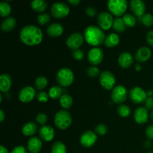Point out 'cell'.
<instances>
[{
	"mask_svg": "<svg viewBox=\"0 0 153 153\" xmlns=\"http://www.w3.org/2000/svg\"><path fill=\"white\" fill-rule=\"evenodd\" d=\"M19 37L22 42L28 46L40 44L43 40V32L38 27L27 25L21 29Z\"/></svg>",
	"mask_w": 153,
	"mask_h": 153,
	"instance_id": "cell-1",
	"label": "cell"
},
{
	"mask_svg": "<svg viewBox=\"0 0 153 153\" xmlns=\"http://www.w3.org/2000/svg\"><path fill=\"white\" fill-rule=\"evenodd\" d=\"M84 37L91 46H100L104 43L106 36L102 28L96 25H90L85 28Z\"/></svg>",
	"mask_w": 153,
	"mask_h": 153,
	"instance_id": "cell-2",
	"label": "cell"
},
{
	"mask_svg": "<svg viewBox=\"0 0 153 153\" xmlns=\"http://www.w3.org/2000/svg\"><path fill=\"white\" fill-rule=\"evenodd\" d=\"M55 124L58 128L64 130L68 128L72 123V117L67 110H61L55 115Z\"/></svg>",
	"mask_w": 153,
	"mask_h": 153,
	"instance_id": "cell-3",
	"label": "cell"
},
{
	"mask_svg": "<svg viewBox=\"0 0 153 153\" xmlns=\"http://www.w3.org/2000/svg\"><path fill=\"white\" fill-rule=\"evenodd\" d=\"M56 79L61 86L68 87L70 86L74 81V74L70 69L64 67L57 72Z\"/></svg>",
	"mask_w": 153,
	"mask_h": 153,
	"instance_id": "cell-4",
	"label": "cell"
},
{
	"mask_svg": "<svg viewBox=\"0 0 153 153\" xmlns=\"http://www.w3.org/2000/svg\"><path fill=\"white\" fill-rule=\"evenodd\" d=\"M128 3L126 0H110L108 1L109 10L117 16L124 14L127 9Z\"/></svg>",
	"mask_w": 153,
	"mask_h": 153,
	"instance_id": "cell-5",
	"label": "cell"
},
{
	"mask_svg": "<svg viewBox=\"0 0 153 153\" xmlns=\"http://www.w3.org/2000/svg\"><path fill=\"white\" fill-rule=\"evenodd\" d=\"M70 13V7L64 2H55L51 7V13L54 17L57 19H61Z\"/></svg>",
	"mask_w": 153,
	"mask_h": 153,
	"instance_id": "cell-6",
	"label": "cell"
},
{
	"mask_svg": "<svg viewBox=\"0 0 153 153\" xmlns=\"http://www.w3.org/2000/svg\"><path fill=\"white\" fill-rule=\"evenodd\" d=\"M129 98L135 104H140L147 99V93L143 88L134 87L130 90Z\"/></svg>",
	"mask_w": 153,
	"mask_h": 153,
	"instance_id": "cell-7",
	"label": "cell"
},
{
	"mask_svg": "<svg viewBox=\"0 0 153 153\" xmlns=\"http://www.w3.org/2000/svg\"><path fill=\"white\" fill-rule=\"evenodd\" d=\"M128 93L126 88L123 85H117L111 91V100L115 103H122L126 100Z\"/></svg>",
	"mask_w": 153,
	"mask_h": 153,
	"instance_id": "cell-8",
	"label": "cell"
},
{
	"mask_svg": "<svg viewBox=\"0 0 153 153\" xmlns=\"http://www.w3.org/2000/svg\"><path fill=\"white\" fill-rule=\"evenodd\" d=\"M100 82L102 87L106 90H111L115 84V77L110 71H103L100 73Z\"/></svg>",
	"mask_w": 153,
	"mask_h": 153,
	"instance_id": "cell-9",
	"label": "cell"
},
{
	"mask_svg": "<svg viewBox=\"0 0 153 153\" xmlns=\"http://www.w3.org/2000/svg\"><path fill=\"white\" fill-rule=\"evenodd\" d=\"M98 23L103 30H108L113 26L114 19L112 15L107 11H102L98 15Z\"/></svg>",
	"mask_w": 153,
	"mask_h": 153,
	"instance_id": "cell-10",
	"label": "cell"
},
{
	"mask_svg": "<svg viewBox=\"0 0 153 153\" xmlns=\"http://www.w3.org/2000/svg\"><path fill=\"white\" fill-rule=\"evenodd\" d=\"M83 40L84 37L81 33L75 32L69 36L66 43L70 49L75 51L76 49H79V48L82 46Z\"/></svg>",
	"mask_w": 153,
	"mask_h": 153,
	"instance_id": "cell-11",
	"label": "cell"
},
{
	"mask_svg": "<svg viewBox=\"0 0 153 153\" xmlns=\"http://www.w3.org/2000/svg\"><path fill=\"white\" fill-rule=\"evenodd\" d=\"M103 51L100 48H92L88 52V61L93 65H98L103 60Z\"/></svg>",
	"mask_w": 153,
	"mask_h": 153,
	"instance_id": "cell-12",
	"label": "cell"
},
{
	"mask_svg": "<svg viewBox=\"0 0 153 153\" xmlns=\"http://www.w3.org/2000/svg\"><path fill=\"white\" fill-rule=\"evenodd\" d=\"M97 140V136L94 131H87L82 134L80 137V143L83 146L90 148L94 146Z\"/></svg>",
	"mask_w": 153,
	"mask_h": 153,
	"instance_id": "cell-13",
	"label": "cell"
},
{
	"mask_svg": "<svg viewBox=\"0 0 153 153\" xmlns=\"http://www.w3.org/2000/svg\"><path fill=\"white\" fill-rule=\"evenodd\" d=\"M35 97V90L32 87L27 86L22 88L19 94V99L22 102H30Z\"/></svg>",
	"mask_w": 153,
	"mask_h": 153,
	"instance_id": "cell-14",
	"label": "cell"
},
{
	"mask_svg": "<svg viewBox=\"0 0 153 153\" xmlns=\"http://www.w3.org/2000/svg\"><path fill=\"white\" fill-rule=\"evenodd\" d=\"M129 5L131 11L136 16L140 18L143 15L145 14L146 5H145V3L141 0H131L129 2Z\"/></svg>",
	"mask_w": 153,
	"mask_h": 153,
	"instance_id": "cell-15",
	"label": "cell"
},
{
	"mask_svg": "<svg viewBox=\"0 0 153 153\" xmlns=\"http://www.w3.org/2000/svg\"><path fill=\"white\" fill-rule=\"evenodd\" d=\"M148 117H149V114L146 108L139 107L134 111V118L137 123H146L148 120Z\"/></svg>",
	"mask_w": 153,
	"mask_h": 153,
	"instance_id": "cell-16",
	"label": "cell"
},
{
	"mask_svg": "<svg viewBox=\"0 0 153 153\" xmlns=\"http://www.w3.org/2000/svg\"><path fill=\"white\" fill-rule=\"evenodd\" d=\"M39 135L44 141H51L55 136V131L49 126H43L39 130Z\"/></svg>",
	"mask_w": 153,
	"mask_h": 153,
	"instance_id": "cell-17",
	"label": "cell"
},
{
	"mask_svg": "<svg viewBox=\"0 0 153 153\" xmlns=\"http://www.w3.org/2000/svg\"><path fill=\"white\" fill-rule=\"evenodd\" d=\"M27 149L30 153H39L42 149V142L38 137H33L28 140Z\"/></svg>",
	"mask_w": 153,
	"mask_h": 153,
	"instance_id": "cell-18",
	"label": "cell"
},
{
	"mask_svg": "<svg viewBox=\"0 0 153 153\" xmlns=\"http://www.w3.org/2000/svg\"><path fill=\"white\" fill-rule=\"evenodd\" d=\"M151 57V50L149 48L146 46H143L140 49H137L135 53V59L138 62L143 63L150 58Z\"/></svg>",
	"mask_w": 153,
	"mask_h": 153,
	"instance_id": "cell-19",
	"label": "cell"
},
{
	"mask_svg": "<svg viewBox=\"0 0 153 153\" xmlns=\"http://www.w3.org/2000/svg\"><path fill=\"white\" fill-rule=\"evenodd\" d=\"M64 28L62 25L58 22L52 23L47 27L46 32L51 37H58L63 34Z\"/></svg>",
	"mask_w": 153,
	"mask_h": 153,
	"instance_id": "cell-20",
	"label": "cell"
},
{
	"mask_svg": "<svg viewBox=\"0 0 153 153\" xmlns=\"http://www.w3.org/2000/svg\"><path fill=\"white\" fill-rule=\"evenodd\" d=\"M133 63V58L131 53L128 52H123L118 58V64L123 68H128Z\"/></svg>",
	"mask_w": 153,
	"mask_h": 153,
	"instance_id": "cell-21",
	"label": "cell"
},
{
	"mask_svg": "<svg viewBox=\"0 0 153 153\" xmlns=\"http://www.w3.org/2000/svg\"><path fill=\"white\" fill-rule=\"evenodd\" d=\"M11 85V78L8 74L4 73L0 76V90L1 92H7L10 90Z\"/></svg>",
	"mask_w": 153,
	"mask_h": 153,
	"instance_id": "cell-22",
	"label": "cell"
},
{
	"mask_svg": "<svg viewBox=\"0 0 153 153\" xmlns=\"http://www.w3.org/2000/svg\"><path fill=\"white\" fill-rule=\"evenodd\" d=\"M16 19L13 17L10 16V17H7L4 19L2 22H1V30L4 32H9V31H12L13 28L16 26Z\"/></svg>",
	"mask_w": 153,
	"mask_h": 153,
	"instance_id": "cell-23",
	"label": "cell"
},
{
	"mask_svg": "<svg viewBox=\"0 0 153 153\" xmlns=\"http://www.w3.org/2000/svg\"><path fill=\"white\" fill-rule=\"evenodd\" d=\"M104 43L105 44V46H108V47H115L120 43L119 36H118V34H115V33H111L108 35L106 36Z\"/></svg>",
	"mask_w": 153,
	"mask_h": 153,
	"instance_id": "cell-24",
	"label": "cell"
},
{
	"mask_svg": "<svg viewBox=\"0 0 153 153\" xmlns=\"http://www.w3.org/2000/svg\"><path fill=\"white\" fill-rule=\"evenodd\" d=\"M37 129V126L36 123L33 122L27 123L23 126L22 128V133L25 136L34 135Z\"/></svg>",
	"mask_w": 153,
	"mask_h": 153,
	"instance_id": "cell-25",
	"label": "cell"
},
{
	"mask_svg": "<svg viewBox=\"0 0 153 153\" xmlns=\"http://www.w3.org/2000/svg\"><path fill=\"white\" fill-rule=\"evenodd\" d=\"M31 7L33 10L38 13H42L45 11L47 8V2L44 0H34L31 3Z\"/></svg>",
	"mask_w": 153,
	"mask_h": 153,
	"instance_id": "cell-26",
	"label": "cell"
},
{
	"mask_svg": "<svg viewBox=\"0 0 153 153\" xmlns=\"http://www.w3.org/2000/svg\"><path fill=\"white\" fill-rule=\"evenodd\" d=\"M60 105L61 107L64 108L65 110L70 109L73 105V98L69 94H63L60 98Z\"/></svg>",
	"mask_w": 153,
	"mask_h": 153,
	"instance_id": "cell-27",
	"label": "cell"
},
{
	"mask_svg": "<svg viewBox=\"0 0 153 153\" xmlns=\"http://www.w3.org/2000/svg\"><path fill=\"white\" fill-rule=\"evenodd\" d=\"M112 27L117 32H123L126 30V25L123 18H116L114 21L113 26Z\"/></svg>",
	"mask_w": 153,
	"mask_h": 153,
	"instance_id": "cell-28",
	"label": "cell"
},
{
	"mask_svg": "<svg viewBox=\"0 0 153 153\" xmlns=\"http://www.w3.org/2000/svg\"><path fill=\"white\" fill-rule=\"evenodd\" d=\"M63 89L59 86H53L49 89V96L52 99L57 100L58 98H61L62 96Z\"/></svg>",
	"mask_w": 153,
	"mask_h": 153,
	"instance_id": "cell-29",
	"label": "cell"
},
{
	"mask_svg": "<svg viewBox=\"0 0 153 153\" xmlns=\"http://www.w3.org/2000/svg\"><path fill=\"white\" fill-rule=\"evenodd\" d=\"M51 151L52 153H67L66 146L60 141H56L52 144Z\"/></svg>",
	"mask_w": 153,
	"mask_h": 153,
	"instance_id": "cell-30",
	"label": "cell"
},
{
	"mask_svg": "<svg viewBox=\"0 0 153 153\" xmlns=\"http://www.w3.org/2000/svg\"><path fill=\"white\" fill-rule=\"evenodd\" d=\"M11 12V7L6 1H1L0 3V15L3 17L8 16Z\"/></svg>",
	"mask_w": 153,
	"mask_h": 153,
	"instance_id": "cell-31",
	"label": "cell"
},
{
	"mask_svg": "<svg viewBox=\"0 0 153 153\" xmlns=\"http://www.w3.org/2000/svg\"><path fill=\"white\" fill-rule=\"evenodd\" d=\"M48 84V80L45 76H39L38 78H37L35 80V82H34V86L37 88V90H41L44 89L46 87Z\"/></svg>",
	"mask_w": 153,
	"mask_h": 153,
	"instance_id": "cell-32",
	"label": "cell"
},
{
	"mask_svg": "<svg viewBox=\"0 0 153 153\" xmlns=\"http://www.w3.org/2000/svg\"><path fill=\"white\" fill-rule=\"evenodd\" d=\"M124 22H125L126 25L128 27H133L135 25L137 19L134 15L131 14V13H126L123 17Z\"/></svg>",
	"mask_w": 153,
	"mask_h": 153,
	"instance_id": "cell-33",
	"label": "cell"
},
{
	"mask_svg": "<svg viewBox=\"0 0 153 153\" xmlns=\"http://www.w3.org/2000/svg\"><path fill=\"white\" fill-rule=\"evenodd\" d=\"M140 20L145 26L150 27L153 25V15L151 13H145L140 18Z\"/></svg>",
	"mask_w": 153,
	"mask_h": 153,
	"instance_id": "cell-34",
	"label": "cell"
},
{
	"mask_svg": "<svg viewBox=\"0 0 153 153\" xmlns=\"http://www.w3.org/2000/svg\"><path fill=\"white\" fill-rule=\"evenodd\" d=\"M117 112L120 116L123 117H126L130 114L131 110L128 106L126 105H122L117 108Z\"/></svg>",
	"mask_w": 153,
	"mask_h": 153,
	"instance_id": "cell-35",
	"label": "cell"
},
{
	"mask_svg": "<svg viewBox=\"0 0 153 153\" xmlns=\"http://www.w3.org/2000/svg\"><path fill=\"white\" fill-rule=\"evenodd\" d=\"M50 20V15L47 13H42L37 16V22L40 25H46Z\"/></svg>",
	"mask_w": 153,
	"mask_h": 153,
	"instance_id": "cell-36",
	"label": "cell"
},
{
	"mask_svg": "<svg viewBox=\"0 0 153 153\" xmlns=\"http://www.w3.org/2000/svg\"><path fill=\"white\" fill-rule=\"evenodd\" d=\"M100 69L97 67H94V66L90 67L87 70V74H88V76L92 78L96 77V76H98V75L100 74Z\"/></svg>",
	"mask_w": 153,
	"mask_h": 153,
	"instance_id": "cell-37",
	"label": "cell"
},
{
	"mask_svg": "<svg viewBox=\"0 0 153 153\" xmlns=\"http://www.w3.org/2000/svg\"><path fill=\"white\" fill-rule=\"evenodd\" d=\"M48 117L44 113H39L36 116V121L40 125H45L47 122Z\"/></svg>",
	"mask_w": 153,
	"mask_h": 153,
	"instance_id": "cell-38",
	"label": "cell"
},
{
	"mask_svg": "<svg viewBox=\"0 0 153 153\" xmlns=\"http://www.w3.org/2000/svg\"><path fill=\"white\" fill-rule=\"evenodd\" d=\"M95 131L100 135H104L107 133L108 128L104 124H99L95 128Z\"/></svg>",
	"mask_w": 153,
	"mask_h": 153,
	"instance_id": "cell-39",
	"label": "cell"
},
{
	"mask_svg": "<svg viewBox=\"0 0 153 153\" xmlns=\"http://www.w3.org/2000/svg\"><path fill=\"white\" fill-rule=\"evenodd\" d=\"M48 98H49V96L44 91H40L37 94V100L40 102H46L48 101Z\"/></svg>",
	"mask_w": 153,
	"mask_h": 153,
	"instance_id": "cell-40",
	"label": "cell"
},
{
	"mask_svg": "<svg viewBox=\"0 0 153 153\" xmlns=\"http://www.w3.org/2000/svg\"><path fill=\"white\" fill-rule=\"evenodd\" d=\"M85 13H86V14L88 15V16H94L97 13V10L94 7L89 6V7H87L86 10H85Z\"/></svg>",
	"mask_w": 153,
	"mask_h": 153,
	"instance_id": "cell-41",
	"label": "cell"
},
{
	"mask_svg": "<svg viewBox=\"0 0 153 153\" xmlns=\"http://www.w3.org/2000/svg\"><path fill=\"white\" fill-rule=\"evenodd\" d=\"M73 56L76 60H82L84 57V52L81 49H76V50L73 51Z\"/></svg>",
	"mask_w": 153,
	"mask_h": 153,
	"instance_id": "cell-42",
	"label": "cell"
},
{
	"mask_svg": "<svg viewBox=\"0 0 153 153\" xmlns=\"http://www.w3.org/2000/svg\"><path fill=\"white\" fill-rule=\"evenodd\" d=\"M145 107L147 109H153V97H149L145 101Z\"/></svg>",
	"mask_w": 153,
	"mask_h": 153,
	"instance_id": "cell-43",
	"label": "cell"
},
{
	"mask_svg": "<svg viewBox=\"0 0 153 153\" xmlns=\"http://www.w3.org/2000/svg\"><path fill=\"white\" fill-rule=\"evenodd\" d=\"M10 153H27V152L24 146H16L15 148H13Z\"/></svg>",
	"mask_w": 153,
	"mask_h": 153,
	"instance_id": "cell-44",
	"label": "cell"
},
{
	"mask_svg": "<svg viewBox=\"0 0 153 153\" xmlns=\"http://www.w3.org/2000/svg\"><path fill=\"white\" fill-rule=\"evenodd\" d=\"M146 134L149 139H153V124L149 126L146 129Z\"/></svg>",
	"mask_w": 153,
	"mask_h": 153,
	"instance_id": "cell-45",
	"label": "cell"
},
{
	"mask_svg": "<svg viewBox=\"0 0 153 153\" xmlns=\"http://www.w3.org/2000/svg\"><path fill=\"white\" fill-rule=\"evenodd\" d=\"M146 40H147L148 44L153 46V29L149 31L146 35Z\"/></svg>",
	"mask_w": 153,
	"mask_h": 153,
	"instance_id": "cell-46",
	"label": "cell"
},
{
	"mask_svg": "<svg viewBox=\"0 0 153 153\" xmlns=\"http://www.w3.org/2000/svg\"><path fill=\"white\" fill-rule=\"evenodd\" d=\"M69 3H70L71 4H73V5L76 6L77 5V4H79V3H80V0H69Z\"/></svg>",
	"mask_w": 153,
	"mask_h": 153,
	"instance_id": "cell-47",
	"label": "cell"
},
{
	"mask_svg": "<svg viewBox=\"0 0 153 153\" xmlns=\"http://www.w3.org/2000/svg\"><path fill=\"white\" fill-rule=\"evenodd\" d=\"M0 153H8V151L4 146H0Z\"/></svg>",
	"mask_w": 153,
	"mask_h": 153,
	"instance_id": "cell-48",
	"label": "cell"
},
{
	"mask_svg": "<svg viewBox=\"0 0 153 153\" xmlns=\"http://www.w3.org/2000/svg\"><path fill=\"white\" fill-rule=\"evenodd\" d=\"M4 113L2 110L0 111V122H3V120H4Z\"/></svg>",
	"mask_w": 153,
	"mask_h": 153,
	"instance_id": "cell-49",
	"label": "cell"
},
{
	"mask_svg": "<svg viewBox=\"0 0 153 153\" xmlns=\"http://www.w3.org/2000/svg\"><path fill=\"white\" fill-rule=\"evenodd\" d=\"M142 67L140 65V64H136L135 65V70H137V71H140V70H141Z\"/></svg>",
	"mask_w": 153,
	"mask_h": 153,
	"instance_id": "cell-50",
	"label": "cell"
},
{
	"mask_svg": "<svg viewBox=\"0 0 153 153\" xmlns=\"http://www.w3.org/2000/svg\"><path fill=\"white\" fill-rule=\"evenodd\" d=\"M152 94H153V92H152V91H149V92H148L147 93V95H149V96H152Z\"/></svg>",
	"mask_w": 153,
	"mask_h": 153,
	"instance_id": "cell-51",
	"label": "cell"
},
{
	"mask_svg": "<svg viewBox=\"0 0 153 153\" xmlns=\"http://www.w3.org/2000/svg\"><path fill=\"white\" fill-rule=\"evenodd\" d=\"M150 117H151V119H152L153 120V111L152 112H151V114H150Z\"/></svg>",
	"mask_w": 153,
	"mask_h": 153,
	"instance_id": "cell-52",
	"label": "cell"
},
{
	"mask_svg": "<svg viewBox=\"0 0 153 153\" xmlns=\"http://www.w3.org/2000/svg\"><path fill=\"white\" fill-rule=\"evenodd\" d=\"M2 101V95H0V102H1Z\"/></svg>",
	"mask_w": 153,
	"mask_h": 153,
	"instance_id": "cell-53",
	"label": "cell"
},
{
	"mask_svg": "<svg viewBox=\"0 0 153 153\" xmlns=\"http://www.w3.org/2000/svg\"><path fill=\"white\" fill-rule=\"evenodd\" d=\"M147 153H153V152H148Z\"/></svg>",
	"mask_w": 153,
	"mask_h": 153,
	"instance_id": "cell-54",
	"label": "cell"
}]
</instances>
